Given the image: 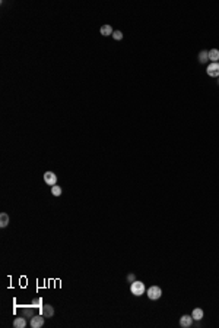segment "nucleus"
Listing matches in <instances>:
<instances>
[{"instance_id":"14","label":"nucleus","mask_w":219,"mask_h":328,"mask_svg":"<svg viewBox=\"0 0 219 328\" xmlns=\"http://www.w3.org/2000/svg\"><path fill=\"white\" fill-rule=\"evenodd\" d=\"M51 194L54 195V196H60V195H62V188L57 186V185H54V186L51 188Z\"/></svg>"},{"instance_id":"15","label":"nucleus","mask_w":219,"mask_h":328,"mask_svg":"<svg viewBox=\"0 0 219 328\" xmlns=\"http://www.w3.org/2000/svg\"><path fill=\"white\" fill-rule=\"evenodd\" d=\"M114 40H117V41H120V40H123V32L121 31H114L111 35Z\"/></svg>"},{"instance_id":"7","label":"nucleus","mask_w":219,"mask_h":328,"mask_svg":"<svg viewBox=\"0 0 219 328\" xmlns=\"http://www.w3.org/2000/svg\"><path fill=\"white\" fill-rule=\"evenodd\" d=\"M191 324H193V317H191V315H183V317L180 318V325H181V327L187 328V327H190Z\"/></svg>"},{"instance_id":"6","label":"nucleus","mask_w":219,"mask_h":328,"mask_svg":"<svg viewBox=\"0 0 219 328\" xmlns=\"http://www.w3.org/2000/svg\"><path fill=\"white\" fill-rule=\"evenodd\" d=\"M41 312H43V315H44L45 318H51L54 317V308L51 305H44L41 306Z\"/></svg>"},{"instance_id":"16","label":"nucleus","mask_w":219,"mask_h":328,"mask_svg":"<svg viewBox=\"0 0 219 328\" xmlns=\"http://www.w3.org/2000/svg\"><path fill=\"white\" fill-rule=\"evenodd\" d=\"M32 308H41V299H34L32 300Z\"/></svg>"},{"instance_id":"9","label":"nucleus","mask_w":219,"mask_h":328,"mask_svg":"<svg viewBox=\"0 0 219 328\" xmlns=\"http://www.w3.org/2000/svg\"><path fill=\"white\" fill-rule=\"evenodd\" d=\"M99 32H101L102 37H110V35H112L114 31H112L111 25H102L101 29H99Z\"/></svg>"},{"instance_id":"8","label":"nucleus","mask_w":219,"mask_h":328,"mask_svg":"<svg viewBox=\"0 0 219 328\" xmlns=\"http://www.w3.org/2000/svg\"><path fill=\"white\" fill-rule=\"evenodd\" d=\"M208 53H209V60H212V63H219V50L212 49Z\"/></svg>"},{"instance_id":"4","label":"nucleus","mask_w":219,"mask_h":328,"mask_svg":"<svg viewBox=\"0 0 219 328\" xmlns=\"http://www.w3.org/2000/svg\"><path fill=\"white\" fill-rule=\"evenodd\" d=\"M44 315H34V317L31 318V327L32 328H41L43 325H44Z\"/></svg>"},{"instance_id":"10","label":"nucleus","mask_w":219,"mask_h":328,"mask_svg":"<svg viewBox=\"0 0 219 328\" xmlns=\"http://www.w3.org/2000/svg\"><path fill=\"white\" fill-rule=\"evenodd\" d=\"M26 325V321H25V318L22 317H18L15 321H13V327L15 328H23Z\"/></svg>"},{"instance_id":"5","label":"nucleus","mask_w":219,"mask_h":328,"mask_svg":"<svg viewBox=\"0 0 219 328\" xmlns=\"http://www.w3.org/2000/svg\"><path fill=\"white\" fill-rule=\"evenodd\" d=\"M208 75L209 76H212V78H216L218 76L219 78V63H210L208 66Z\"/></svg>"},{"instance_id":"2","label":"nucleus","mask_w":219,"mask_h":328,"mask_svg":"<svg viewBox=\"0 0 219 328\" xmlns=\"http://www.w3.org/2000/svg\"><path fill=\"white\" fill-rule=\"evenodd\" d=\"M146 295H148V297H149L151 300H158V299L162 296V290H161V287H158V286H152V287L148 289Z\"/></svg>"},{"instance_id":"12","label":"nucleus","mask_w":219,"mask_h":328,"mask_svg":"<svg viewBox=\"0 0 219 328\" xmlns=\"http://www.w3.org/2000/svg\"><path fill=\"white\" fill-rule=\"evenodd\" d=\"M191 317H193V319H196V321H200L203 318V311L200 308H196L194 311L191 312Z\"/></svg>"},{"instance_id":"18","label":"nucleus","mask_w":219,"mask_h":328,"mask_svg":"<svg viewBox=\"0 0 219 328\" xmlns=\"http://www.w3.org/2000/svg\"><path fill=\"white\" fill-rule=\"evenodd\" d=\"M127 280H129V281H132V283H133V281H135V280H136L135 274H129V275H127Z\"/></svg>"},{"instance_id":"1","label":"nucleus","mask_w":219,"mask_h":328,"mask_svg":"<svg viewBox=\"0 0 219 328\" xmlns=\"http://www.w3.org/2000/svg\"><path fill=\"white\" fill-rule=\"evenodd\" d=\"M130 292H132L135 296H142L146 292L145 284L142 283V281H139V280H135V281L132 283V286H130Z\"/></svg>"},{"instance_id":"17","label":"nucleus","mask_w":219,"mask_h":328,"mask_svg":"<svg viewBox=\"0 0 219 328\" xmlns=\"http://www.w3.org/2000/svg\"><path fill=\"white\" fill-rule=\"evenodd\" d=\"M22 312H23V315H26V317H31V318L34 317V315H32V311H31V309H23Z\"/></svg>"},{"instance_id":"11","label":"nucleus","mask_w":219,"mask_h":328,"mask_svg":"<svg viewBox=\"0 0 219 328\" xmlns=\"http://www.w3.org/2000/svg\"><path fill=\"white\" fill-rule=\"evenodd\" d=\"M9 224V215L6 212H2L0 214V227H7Z\"/></svg>"},{"instance_id":"13","label":"nucleus","mask_w":219,"mask_h":328,"mask_svg":"<svg viewBox=\"0 0 219 328\" xmlns=\"http://www.w3.org/2000/svg\"><path fill=\"white\" fill-rule=\"evenodd\" d=\"M199 60H200V63H206V62L209 60V53L206 50L200 51V54H199Z\"/></svg>"},{"instance_id":"3","label":"nucleus","mask_w":219,"mask_h":328,"mask_svg":"<svg viewBox=\"0 0 219 328\" xmlns=\"http://www.w3.org/2000/svg\"><path fill=\"white\" fill-rule=\"evenodd\" d=\"M44 182L47 185H50V186H54V185H57V176H56V173H53V172L44 173Z\"/></svg>"}]
</instances>
